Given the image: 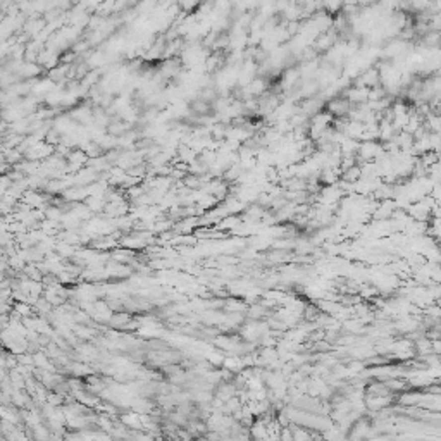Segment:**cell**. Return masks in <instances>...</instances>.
<instances>
[{
	"mask_svg": "<svg viewBox=\"0 0 441 441\" xmlns=\"http://www.w3.org/2000/svg\"><path fill=\"white\" fill-rule=\"evenodd\" d=\"M348 110H350V100L347 97H334L328 104V114H331V117H343L345 114H348Z\"/></svg>",
	"mask_w": 441,
	"mask_h": 441,
	"instance_id": "obj_1",
	"label": "cell"
}]
</instances>
